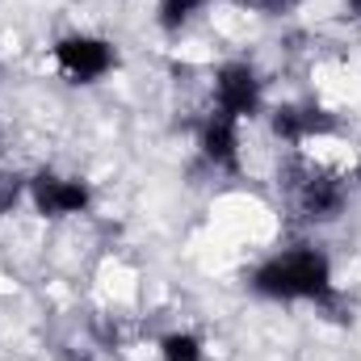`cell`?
Here are the masks:
<instances>
[{
  "label": "cell",
  "instance_id": "obj_6",
  "mask_svg": "<svg viewBox=\"0 0 361 361\" xmlns=\"http://www.w3.org/2000/svg\"><path fill=\"white\" fill-rule=\"evenodd\" d=\"M269 130L281 143L298 147V143H307V139L336 135L341 122H336V114H328L324 105H277L269 114Z\"/></svg>",
  "mask_w": 361,
  "mask_h": 361
},
{
  "label": "cell",
  "instance_id": "obj_7",
  "mask_svg": "<svg viewBox=\"0 0 361 361\" xmlns=\"http://www.w3.org/2000/svg\"><path fill=\"white\" fill-rule=\"evenodd\" d=\"M202 156L206 164L223 169V173H240V135H235V118L214 109L206 122H202Z\"/></svg>",
  "mask_w": 361,
  "mask_h": 361
},
{
  "label": "cell",
  "instance_id": "obj_4",
  "mask_svg": "<svg viewBox=\"0 0 361 361\" xmlns=\"http://www.w3.org/2000/svg\"><path fill=\"white\" fill-rule=\"evenodd\" d=\"M30 202H34V210L42 214V219H63V214H85L92 202V189L85 180L76 177H59V173H51V169H42V173H34L30 177Z\"/></svg>",
  "mask_w": 361,
  "mask_h": 361
},
{
  "label": "cell",
  "instance_id": "obj_12",
  "mask_svg": "<svg viewBox=\"0 0 361 361\" xmlns=\"http://www.w3.org/2000/svg\"><path fill=\"white\" fill-rule=\"evenodd\" d=\"M349 13H353V17H361V0H349Z\"/></svg>",
  "mask_w": 361,
  "mask_h": 361
},
{
  "label": "cell",
  "instance_id": "obj_10",
  "mask_svg": "<svg viewBox=\"0 0 361 361\" xmlns=\"http://www.w3.org/2000/svg\"><path fill=\"white\" fill-rule=\"evenodd\" d=\"M30 189V180L21 177V173H8V169H0V219L4 214H13V206L21 202V193Z\"/></svg>",
  "mask_w": 361,
  "mask_h": 361
},
{
  "label": "cell",
  "instance_id": "obj_5",
  "mask_svg": "<svg viewBox=\"0 0 361 361\" xmlns=\"http://www.w3.org/2000/svg\"><path fill=\"white\" fill-rule=\"evenodd\" d=\"M261 97L265 92H261V76H257L252 63L235 59V63H223L214 72V109L231 114L235 122L240 118H257L261 114Z\"/></svg>",
  "mask_w": 361,
  "mask_h": 361
},
{
  "label": "cell",
  "instance_id": "obj_11",
  "mask_svg": "<svg viewBox=\"0 0 361 361\" xmlns=\"http://www.w3.org/2000/svg\"><path fill=\"white\" fill-rule=\"evenodd\" d=\"M240 8H252V13H265V17H281V13H294L298 0H235Z\"/></svg>",
  "mask_w": 361,
  "mask_h": 361
},
{
  "label": "cell",
  "instance_id": "obj_3",
  "mask_svg": "<svg viewBox=\"0 0 361 361\" xmlns=\"http://www.w3.org/2000/svg\"><path fill=\"white\" fill-rule=\"evenodd\" d=\"M55 63L72 85H97L101 76H109L118 68V51L105 38L92 34H68L55 42Z\"/></svg>",
  "mask_w": 361,
  "mask_h": 361
},
{
  "label": "cell",
  "instance_id": "obj_8",
  "mask_svg": "<svg viewBox=\"0 0 361 361\" xmlns=\"http://www.w3.org/2000/svg\"><path fill=\"white\" fill-rule=\"evenodd\" d=\"M210 0H160V8H156V21H160V30H169V34H177L180 25H189L202 8H206Z\"/></svg>",
  "mask_w": 361,
  "mask_h": 361
},
{
  "label": "cell",
  "instance_id": "obj_1",
  "mask_svg": "<svg viewBox=\"0 0 361 361\" xmlns=\"http://www.w3.org/2000/svg\"><path fill=\"white\" fill-rule=\"evenodd\" d=\"M257 294L277 298V302H319L332 307L336 302V286H332V261L324 248L315 244H298L290 252L269 257L248 281Z\"/></svg>",
  "mask_w": 361,
  "mask_h": 361
},
{
  "label": "cell",
  "instance_id": "obj_13",
  "mask_svg": "<svg viewBox=\"0 0 361 361\" xmlns=\"http://www.w3.org/2000/svg\"><path fill=\"white\" fill-rule=\"evenodd\" d=\"M357 180H361V169H357Z\"/></svg>",
  "mask_w": 361,
  "mask_h": 361
},
{
  "label": "cell",
  "instance_id": "obj_2",
  "mask_svg": "<svg viewBox=\"0 0 361 361\" xmlns=\"http://www.w3.org/2000/svg\"><path fill=\"white\" fill-rule=\"evenodd\" d=\"M281 189H286L294 214L307 219V223H332V219H341V210L349 202V185L345 180L315 169V164H307L302 156H290L281 164Z\"/></svg>",
  "mask_w": 361,
  "mask_h": 361
},
{
  "label": "cell",
  "instance_id": "obj_9",
  "mask_svg": "<svg viewBox=\"0 0 361 361\" xmlns=\"http://www.w3.org/2000/svg\"><path fill=\"white\" fill-rule=\"evenodd\" d=\"M160 357L164 361H202L206 349H202V341H197L193 332H169V336L160 341Z\"/></svg>",
  "mask_w": 361,
  "mask_h": 361
}]
</instances>
